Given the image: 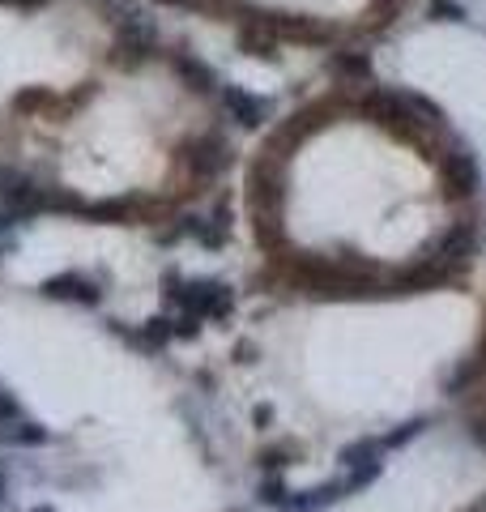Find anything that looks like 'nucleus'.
Returning a JSON list of instances; mask_svg holds the SVG:
<instances>
[{
  "instance_id": "obj_1",
  "label": "nucleus",
  "mask_w": 486,
  "mask_h": 512,
  "mask_svg": "<svg viewBox=\"0 0 486 512\" xmlns=\"http://www.w3.org/2000/svg\"><path fill=\"white\" fill-rule=\"evenodd\" d=\"M162 295H167L175 308L201 320H231L235 312V291L218 278H180V269H167L162 274Z\"/></svg>"
},
{
  "instance_id": "obj_2",
  "label": "nucleus",
  "mask_w": 486,
  "mask_h": 512,
  "mask_svg": "<svg viewBox=\"0 0 486 512\" xmlns=\"http://www.w3.org/2000/svg\"><path fill=\"white\" fill-rule=\"evenodd\" d=\"M359 111L371 120V124H380L384 133H393V137H405V141H418V133H423V120L410 111V103H405V94H393V90H367L363 99H359Z\"/></svg>"
},
{
  "instance_id": "obj_3",
  "label": "nucleus",
  "mask_w": 486,
  "mask_h": 512,
  "mask_svg": "<svg viewBox=\"0 0 486 512\" xmlns=\"http://www.w3.org/2000/svg\"><path fill=\"white\" fill-rule=\"evenodd\" d=\"M248 201L256 218H282L286 205V163L273 154H261L248 171Z\"/></svg>"
},
{
  "instance_id": "obj_4",
  "label": "nucleus",
  "mask_w": 486,
  "mask_h": 512,
  "mask_svg": "<svg viewBox=\"0 0 486 512\" xmlns=\"http://www.w3.org/2000/svg\"><path fill=\"white\" fill-rule=\"evenodd\" d=\"M0 201L13 222H30V218H43V205H47V184L35 180L30 171L18 167H0Z\"/></svg>"
},
{
  "instance_id": "obj_5",
  "label": "nucleus",
  "mask_w": 486,
  "mask_h": 512,
  "mask_svg": "<svg viewBox=\"0 0 486 512\" xmlns=\"http://www.w3.org/2000/svg\"><path fill=\"white\" fill-rule=\"evenodd\" d=\"M180 158H184V167L197 175V180H218V175L235 163V150H231V141H226L222 133H201V137L184 141Z\"/></svg>"
},
{
  "instance_id": "obj_6",
  "label": "nucleus",
  "mask_w": 486,
  "mask_h": 512,
  "mask_svg": "<svg viewBox=\"0 0 486 512\" xmlns=\"http://www.w3.org/2000/svg\"><path fill=\"white\" fill-rule=\"evenodd\" d=\"M39 295L52 299V303H77V308H99L103 303V286L94 282L90 274L81 269H60V274L43 278L39 282Z\"/></svg>"
},
{
  "instance_id": "obj_7",
  "label": "nucleus",
  "mask_w": 486,
  "mask_h": 512,
  "mask_svg": "<svg viewBox=\"0 0 486 512\" xmlns=\"http://www.w3.org/2000/svg\"><path fill=\"white\" fill-rule=\"evenodd\" d=\"M440 180H444V192L452 201L474 197V192L482 188V167H478L474 150H448V154H440Z\"/></svg>"
},
{
  "instance_id": "obj_8",
  "label": "nucleus",
  "mask_w": 486,
  "mask_h": 512,
  "mask_svg": "<svg viewBox=\"0 0 486 512\" xmlns=\"http://www.w3.org/2000/svg\"><path fill=\"white\" fill-rule=\"evenodd\" d=\"M256 18H261L273 35L286 39V43H312V47H320V43L333 39L329 26H320L316 18H303V13H256Z\"/></svg>"
},
{
  "instance_id": "obj_9",
  "label": "nucleus",
  "mask_w": 486,
  "mask_h": 512,
  "mask_svg": "<svg viewBox=\"0 0 486 512\" xmlns=\"http://www.w3.org/2000/svg\"><path fill=\"white\" fill-rule=\"evenodd\" d=\"M218 99H222V111L231 116L239 128H265L269 120V99H261V94L243 90V86H218Z\"/></svg>"
},
{
  "instance_id": "obj_10",
  "label": "nucleus",
  "mask_w": 486,
  "mask_h": 512,
  "mask_svg": "<svg viewBox=\"0 0 486 512\" xmlns=\"http://www.w3.org/2000/svg\"><path fill=\"white\" fill-rule=\"evenodd\" d=\"M107 329L116 333V338H124L128 346L154 350V355H158V350H167V342L175 338V329H171V320H167V316H150L141 329H128L124 320H107Z\"/></svg>"
},
{
  "instance_id": "obj_11",
  "label": "nucleus",
  "mask_w": 486,
  "mask_h": 512,
  "mask_svg": "<svg viewBox=\"0 0 486 512\" xmlns=\"http://www.w3.org/2000/svg\"><path fill=\"white\" fill-rule=\"evenodd\" d=\"M171 73L180 77V82L192 90V94H218V73L209 69V64L197 56V52H188V47H180V52H171Z\"/></svg>"
},
{
  "instance_id": "obj_12",
  "label": "nucleus",
  "mask_w": 486,
  "mask_h": 512,
  "mask_svg": "<svg viewBox=\"0 0 486 512\" xmlns=\"http://www.w3.org/2000/svg\"><path fill=\"white\" fill-rule=\"evenodd\" d=\"M452 278H457V269H448L440 256H431V261H418V265H410L405 274H397V291H410V295H418V291H435V286H448Z\"/></svg>"
},
{
  "instance_id": "obj_13",
  "label": "nucleus",
  "mask_w": 486,
  "mask_h": 512,
  "mask_svg": "<svg viewBox=\"0 0 486 512\" xmlns=\"http://www.w3.org/2000/svg\"><path fill=\"white\" fill-rule=\"evenodd\" d=\"M474 248H478V235H474V227L469 222H457V227H448L444 231V239H440V248H435V256L448 265V269H461L474 261Z\"/></svg>"
},
{
  "instance_id": "obj_14",
  "label": "nucleus",
  "mask_w": 486,
  "mask_h": 512,
  "mask_svg": "<svg viewBox=\"0 0 486 512\" xmlns=\"http://www.w3.org/2000/svg\"><path fill=\"white\" fill-rule=\"evenodd\" d=\"M278 47L282 39L261 22V18H248L239 26V52L252 56V60H278Z\"/></svg>"
},
{
  "instance_id": "obj_15",
  "label": "nucleus",
  "mask_w": 486,
  "mask_h": 512,
  "mask_svg": "<svg viewBox=\"0 0 486 512\" xmlns=\"http://www.w3.org/2000/svg\"><path fill=\"white\" fill-rule=\"evenodd\" d=\"M329 73L342 77V82H350V86L371 82V56L359 52V47H342V52L329 56Z\"/></svg>"
},
{
  "instance_id": "obj_16",
  "label": "nucleus",
  "mask_w": 486,
  "mask_h": 512,
  "mask_svg": "<svg viewBox=\"0 0 486 512\" xmlns=\"http://www.w3.org/2000/svg\"><path fill=\"white\" fill-rule=\"evenodd\" d=\"M137 197H103L86 201V222H137Z\"/></svg>"
},
{
  "instance_id": "obj_17",
  "label": "nucleus",
  "mask_w": 486,
  "mask_h": 512,
  "mask_svg": "<svg viewBox=\"0 0 486 512\" xmlns=\"http://www.w3.org/2000/svg\"><path fill=\"white\" fill-rule=\"evenodd\" d=\"M52 440V431L39 427V423H30V419H9V423H0V444H13V448H39Z\"/></svg>"
},
{
  "instance_id": "obj_18",
  "label": "nucleus",
  "mask_w": 486,
  "mask_h": 512,
  "mask_svg": "<svg viewBox=\"0 0 486 512\" xmlns=\"http://www.w3.org/2000/svg\"><path fill=\"white\" fill-rule=\"evenodd\" d=\"M486 372V355H474V359H465L457 372H452L448 380V397H461L465 393V384H478V376Z\"/></svg>"
},
{
  "instance_id": "obj_19",
  "label": "nucleus",
  "mask_w": 486,
  "mask_h": 512,
  "mask_svg": "<svg viewBox=\"0 0 486 512\" xmlns=\"http://www.w3.org/2000/svg\"><path fill=\"white\" fill-rule=\"evenodd\" d=\"M405 103H410V111H414V116L423 120L427 128H444V107L431 103L427 94H405Z\"/></svg>"
},
{
  "instance_id": "obj_20",
  "label": "nucleus",
  "mask_w": 486,
  "mask_h": 512,
  "mask_svg": "<svg viewBox=\"0 0 486 512\" xmlns=\"http://www.w3.org/2000/svg\"><path fill=\"white\" fill-rule=\"evenodd\" d=\"M256 500L269 504V508H286L290 491H286V483H282L278 474H269V478H261V487H256Z\"/></svg>"
},
{
  "instance_id": "obj_21",
  "label": "nucleus",
  "mask_w": 486,
  "mask_h": 512,
  "mask_svg": "<svg viewBox=\"0 0 486 512\" xmlns=\"http://www.w3.org/2000/svg\"><path fill=\"white\" fill-rule=\"evenodd\" d=\"M376 453H380V440H354V444H346L342 448V466H363V461H376Z\"/></svg>"
},
{
  "instance_id": "obj_22",
  "label": "nucleus",
  "mask_w": 486,
  "mask_h": 512,
  "mask_svg": "<svg viewBox=\"0 0 486 512\" xmlns=\"http://www.w3.org/2000/svg\"><path fill=\"white\" fill-rule=\"evenodd\" d=\"M427 431V419H410V423H401L397 431H388L384 436V448H405L410 440H418Z\"/></svg>"
},
{
  "instance_id": "obj_23",
  "label": "nucleus",
  "mask_w": 486,
  "mask_h": 512,
  "mask_svg": "<svg viewBox=\"0 0 486 512\" xmlns=\"http://www.w3.org/2000/svg\"><path fill=\"white\" fill-rule=\"evenodd\" d=\"M290 461H295V448H290V444L261 448V453H256V466H261V470H282V466H290Z\"/></svg>"
},
{
  "instance_id": "obj_24",
  "label": "nucleus",
  "mask_w": 486,
  "mask_h": 512,
  "mask_svg": "<svg viewBox=\"0 0 486 512\" xmlns=\"http://www.w3.org/2000/svg\"><path fill=\"white\" fill-rule=\"evenodd\" d=\"M380 461H363V466H350V478H346V491H363V487H371L380 478Z\"/></svg>"
},
{
  "instance_id": "obj_25",
  "label": "nucleus",
  "mask_w": 486,
  "mask_h": 512,
  "mask_svg": "<svg viewBox=\"0 0 486 512\" xmlns=\"http://www.w3.org/2000/svg\"><path fill=\"white\" fill-rule=\"evenodd\" d=\"M427 13H431V22H465V18H469V13L457 5V0H431Z\"/></svg>"
},
{
  "instance_id": "obj_26",
  "label": "nucleus",
  "mask_w": 486,
  "mask_h": 512,
  "mask_svg": "<svg viewBox=\"0 0 486 512\" xmlns=\"http://www.w3.org/2000/svg\"><path fill=\"white\" fill-rule=\"evenodd\" d=\"M201 325H205V320H201V316H188V312H180V320H171L175 338H184V342H192V338H201Z\"/></svg>"
},
{
  "instance_id": "obj_27",
  "label": "nucleus",
  "mask_w": 486,
  "mask_h": 512,
  "mask_svg": "<svg viewBox=\"0 0 486 512\" xmlns=\"http://www.w3.org/2000/svg\"><path fill=\"white\" fill-rule=\"evenodd\" d=\"M43 103H52V94H47L43 86H30V90H22L18 99H13V111H30V107H43Z\"/></svg>"
},
{
  "instance_id": "obj_28",
  "label": "nucleus",
  "mask_w": 486,
  "mask_h": 512,
  "mask_svg": "<svg viewBox=\"0 0 486 512\" xmlns=\"http://www.w3.org/2000/svg\"><path fill=\"white\" fill-rule=\"evenodd\" d=\"M9 419H22V406H18V397H9L0 389V423H9Z\"/></svg>"
},
{
  "instance_id": "obj_29",
  "label": "nucleus",
  "mask_w": 486,
  "mask_h": 512,
  "mask_svg": "<svg viewBox=\"0 0 486 512\" xmlns=\"http://www.w3.org/2000/svg\"><path fill=\"white\" fill-rule=\"evenodd\" d=\"M469 440H474V444L482 448V453H486V410L478 414V419H474V423H469Z\"/></svg>"
},
{
  "instance_id": "obj_30",
  "label": "nucleus",
  "mask_w": 486,
  "mask_h": 512,
  "mask_svg": "<svg viewBox=\"0 0 486 512\" xmlns=\"http://www.w3.org/2000/svg\"><path fill=\"white\" fill-rule=\"evenodd\" d=\"M154 5H167V9H209L214 0H154Z\"/></svg>"
},
{
  "instance_id": "obj_31",
  "label": "nucleus",
  "mask_w": 486,
  "mask_h": 512,
  "mask_svg": "<svg viewBox=\"0 0 486 512\" xmlns=\"http://www.w3.org/2000/svg\"><path fill=\"white\" fill-rule=\"evenodd\" d=\"M0 5L22 9V13H35V9H43V5H52V0H0Z\"/></svg>"
},
{
  "instance_id": "obj_32",
  "label": "nucleus",
  "mask_w": 486,
  "mask_h": 512,
  "mask_svg": "<svg viewBox=\"0 0 486 512\" xmlns=\"http://www.w3.org/2000/svg\"><path fill=\"white\" fill-rule=\"evenodd\" d=\"M252 419H256V427L265 431V427L273 423V406H256V410H252Z\"/></svg>"
},
{
  "instance_id": "obj_33",
  "label": "nucleus",
  "mask_w": 486,
  "mask_h": 512,
  "mask_svg": "<svg viewBox=\"0 0 486 512\" xmlns=\"http://www.w3.org/2000/svg\"><path fill=\"white\" fill-rule=\"evenodd\" d=\"M376 5H380V9H384V13H397V9H401V5H405V0H376Z\"/></svg>"
},
{
  "instance_id": "obj_34",
  "label": "nucleus",
  "mask_w": 486,
  "mask_h": 512,
  "mask_svg": "<svg viewBox=\"0 0 486 512\" xmlns=\"http://www.w3.org/2000/svg\"><path fill=\"white\" fill-rule=\"evenodd\" d=\"M9 227H13V218H9V214H0V231H9Z\"/></svg>"
},
{
  "instance_id": "obj_35",
  "label": "nucleus",
  "mask_w": 486,
  "mask_h": 512,
  "mask_svg": "<svg viewBox=\"0 0 486 512\" xmlns=\"http://www.w3.org/2000/svg\"><path fill=\"white\" fill-rule=\"evenodd\" d=\"M35 512H56V508H52V504H39V508H35Z\"/></svg>"
},
{
  "instance_id": "obj_36",
  "label": "nucleus",
  "mask_w": 486,
  "mask_h": 512,
  "mask_svg": "<svg viewBox=\"0 0 486 512\" xmlns=\"http://www.w3.org/2000/svg\"><path fill=\"white\" fill-rule=\"evenodd\" d=\"M0 500H5V478H0Z\"/></svg>"
}]
</instances>
